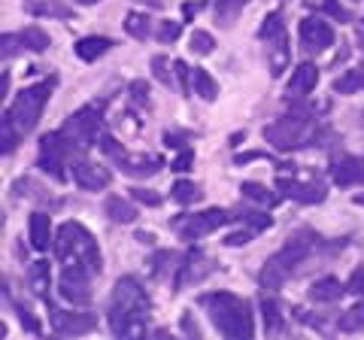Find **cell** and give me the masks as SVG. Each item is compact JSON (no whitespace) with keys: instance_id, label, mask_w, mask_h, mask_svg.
<instances>
[{"instance_id":"obj_1","label":"cell","mask_w":364,"mask_h":340,"mask_svg":"<svg viewBox=\"0 0 364 340\" xmlns=\"http://www.w3.org/2000/svg\"><path fill=\"white\" fill-rule=\"evenodd\" d=\"M343 246H346V240L328 243L313 228H298L294 234H289V240L282 243L279 253H273L264 262V267L258 270V286L264 292H279L316 253H322V249H334V253H340Z\"/></svg>"},{"instance_id":"obj_2","label":"cell","mask_w":364,"mask_h":340,"mask_svg":"<svg viewBox=\"0 0 364 340\" xmlns=\"http://www.w3.org/2000/svg\"><path fill=\"white\" fill-rule=\"evenodd\" d=\"M264 140L279 152H294V149H306V146L337 143L340 137L328 124L316 122V110L306 104V97H294L289 100L286 116H279L264 128Z\"/></svg>"},{"instance_id":"obj_3","label":"cell","mask_w":364,"mask_h":340,"mask_svg":"<svg viewBox=\"0 0 364 340\" xmlns=\"http://www.w3.org/2000/svg\"><path fill=\"white\" fill-rule=\"evenodd\" d=\"M55 85H58V76L49 73L46 79H40V83L21 88L18 97L13 100V107L4 110V124H0V149H4V155L16 152L21 137H28V134L37 128Z\"/></svg>"},{"instance_id":"obj_4","label":"cell","mask_w":364,"mask_h":340,"mask_svg":"<svg viewBox=\"0 0 364 340\" xmlns=\"http://www.w3.org/2000/svg\"><path fill=\"white\" fill-rule=\"evenodd\" d=\"M152 301L136 277H119L109 298V331L116 337H143Z\"/></svg>"},{"instance_id":"obj_5","label":"cell","mask_w":364,"mask_h":340,"mask_svg":"<svg viewBox=\"0 0 364 340\" xmlns=\"http://www.w3.org/2000/svg\"><path fill=\"white\" fill-rule=\"evenodd\" d=\"M198 304L207 310L213 328L222 337L249 340V337L255 334L252 307H249V301H243L240 294H231V292H203V294H198Z\"/></svg>"},{"instance_id":"obj_6","label":"cell","mask_w":364,"mask_h":340,"mask_svg":"<svg viewBox=\"0 0 364 340\" xmlns=\"http://www.w3.org/2000/svg\"><path fill=\"white\" fill-rule=\"evenodd\" d=\"M52 249H55V258H58L61 265H82L95 277L104 270V255H100L95 234L88 228H82L79 222H64L58 228V237H55Z\"/></svg>"},{"instance_id":"obj_7","label":"cell","mask_w":364,"mask_h":340,"mask_svg":"<svg viewBox=\"0 0 364 340\" xmlns=\"http://www.w3.org/2000/svg\"><path fill=\"white\" fill-rule=\"evenodd\" d=\"M107 100H109V97L97 100V104H88V107H82V110H76L73 116L58 128V131L64 134V140L70 143L76 161L88 152L91 143L100 140V124H104V107H107Z\"/></svg>"},{"instance_id":"obj_8","label":"cell","mask_w":364,"mask_h":340,"mask_svg":"<svg viewBox=\"0 0 364 340\" xmlns=\"http://www.w3.org/2000/svg\"><path fill=\"white\" fill-rule=\"evenodd\" d=\"M225 225H234V213H228L222 207H210L203 213H179V216L170 219L173 234L182 237L186 243H195V240H200V237L225 228Z\"/></svg>"},{"instance_id":"obj_9","label":"cell","mask_w":364,"mask_h":340,"mask_svg":"<svg viewBox=\"0 0 364 340\" xmlns=\"http://www.w3.org/2000/svg\"><path fill=\"white\" fill-rule=\"evenodd\" d=\"M76 155L70 149V143L64 140L61 131H49L40 137V152H37V170H43L46 176L64 183L67 179V164H73Z\"/></svg>"},{"instance_id":"obj_10","label":"cell","mask_w":364,"mask_h":340,"mask_svg":"<svg viewBox=\"0 0 364 340\" xmlns=\"http://www.w3.org/2000/svg\"><path fill=\"white\" fill-rule=\"evenodd\" d=\"M258 40L267 46L270 76H279L289 67V33H286V25H282V13L264 16L258 28Z\"/></svg>"},{"instance_id":"obj_11","label":"cell","mask_w":364,"mask_h":340,"mask_svg":"<svg viewBox=\"0 0 364 340\" xmlns=\"http://www.w3.org/2000/svg\"><path fill=\"white\" fill-rule=\"evenodd\" d=\"M291 167H286L282 174H277V191L282 198H291L294 203H304V207H313V203H322L328 188L322 183V176L318 174H310V179L304 176H294L289 174Z\"/></svg>"},{"instance_id":"obj_12","label":"cell","mask_w":364,"mask_h":340,"mask_svg":"<svg viewBox=\"0 0 364 340\" xmlns=\"http://www.w3.org/2000/svg\"><path fill=\"white\" fill-rule=\"evenodd\" d=\"M91 280H95V274H91L88 267L82 265H64L61 270V280H58V289H61V298L76 304V307H85V304H91Z\"/></svg>"},{"instance_id":"obj_13","label":"cell","mask_w":364,"mask_h":340,"mask_svg":"<svg viewBox=\"0 0 364 340\" xmlns=\"http://www.w3.org/2000/svg\"><path fill=\"white\" fill-rule=\"evenodd\" d=\"M49 304V319H52V331L55 334H64V337H79V334H88L97 328V316L88 313V310H58L52 301Z\"/></svg>"},{"instance_id":"obj_14","label":"cell","mask_w":364,"mask_h":340,"mask_svg":"<svg viewBox=\"0 0 364 340\" xmlns=\"http://www.w3.org/2000/svg\"><path fill=\"white\" fill-rule=\"evenodd\" d=\"M213 274V258L210 255H203L198 246H191L186 255L179 258V265H176V280H173V289H186V286H198V282L203 277H210Z\"/></svg>"},{"instance_id":"obj_15","label":"cell","mask_w":364,"mask_h":340,"mask_svg":"<svg viewBox=\"0 0 364 340\" xmlns=\"http://www.w3.org/2000/svg\"><path fill=\"white\" fill-rule=\"evenodd\" d=\"M49 46H52V37L37 25L21 28L16 33H4V58L18 55V52H46Z\"/></svg>"},{"instance_id":"obj_16","label":"cell","mask_w":364,"mask_h":340,"mask_svg":"<svg viewBox=\"0 0 364 340\" xmlns=\"http://www.w3.org/2000/svg\"><path fill=\"white\" fill-rule=\"evenodd\" d=\"M298 37H301V46H304L306 52H310V55H318V52H325V49L334 43V28L328 25L325 18L310 16V18H301Z\"/></svg>"},{"instance_id":"obj_17","label":"cell","mask_w":364,"mask_h":340,"mask_svg":"<svg viewBox=\"0 0 364 340\" xmlns=\"http://www.w3.org/2000/svg\"><path fill=\"white\" fill-rule=\"evenodd\" d=\"M328 174H331L334 186L340 188L364 186V155H337L331 167H328Z\"/></svg>"},{"instance_id":"obj_18","label":"cell","mask_w":364,"mask_h":340,"mask_svg":"<svg viewBox=\"0 0 364 340\" xmlns=\"http://www.w3.org/2000/svg\"><path fill=\"white\" fill-rule=\"evenodd\" d=\"M70 170H73V183L85 191H104L109 186V170H104L100 164H91L85 158L73 161Z\"/></svg>"},{"instance_id":"obj_19","label":"cell","mask_w":364,"mask_h":340,"mask_svg":"<svg viewBox=\"0 0 364 340\" xmlns=\"http://www.w3.org/2000/svg\"><path fill=\"white\" fill-rule=\"evenodd\" d=\"M316 85H318V67L313 61H304L294 67V73L289 79V85H286V97L294 100V97H306V95H313L316 92Z\"/></svg>"},{"instance_id":"obj_20","label":"cell","mask_w":364,"mask_h":340,"mask_svg":"<svg viewBox=\"0 0 364 340\" xmlns=\"http://www.w3.org/2000/svg\"><path fill=\"white\" fill-rule=\"evenodd\" d=\"M28 240H31V246L37 249V253H43V249H49L55 243L52 240V219H49V213H43V210L31 213V219H28Z\"/></svg>"},{"instance_id":"obj_21","label":"cell","mask_w":364,"mask_h":340,"mask_svg":"<svg viewBox=\"0 0 364 340\" xmlns=\"http://www.w3.org/2000/svg\"><path fill=\"white\" fill-rule=\"evenodd\" d=\"M161 167H164V158L149 152V155H128V161H124L119 170L131 179H146V176H155Z\"/></svg>"},{"instance_id":"obj_22","label":"cell","mask_w":364,"mask_h":340,"mask_svg":"<svg viewBox=\"0 0 364 340\" xmlns=\"http://www.w3.org/2000/svg\"><path fill=\"white\" fill-rule=\"evenodd\" d=\"M346 292H349V289H346L337 277H322V280H316L313 286H310L306 298H310L313 304H337Z\"/></svg>"},{"instance_id":"obj_23","label":"cell","mask_w":364,"mask_h":340,"mask_svg":"<svg viewBox=\"0 0 364 340\" xmlns=\"http://www.w3.org/2000/svg\"><path fill=\"white\" fill-rule=\"evenodd\" d=\"M76 58L79 61H97V58H104V55L109 49H116V40H109V37H82V40H76Z\"/></svg>"},{"instance_id":"obj_24","label":"cell","mask_w":364,"mask_h":340,"mask_svg":"<svg viewBox=\"0 0 364 340\" xmlns=\"http://www.w3.org/2000/svg\"><path fill=\"white\" fill-rule=\"evenodd\" d=\"M261 307V316H264V334L273 337V334H282L286 331V319H282V310H279V301L264 294V298L258 301Z\"/></svg>"},{"instance_id":"obj_25","label":"cell","mask_w":364,"mask_h":340,"mask_svg":"<svg viewBox=\"0 0 364 340\" xmlns=\"http://www.w3.org/2000/svg\"><path fill=\"white\" fill-rule=\"evenodd\" d=\"M104 213L116 222V225H131L136 219V207L128 201V198H122V195H107L104 201Z\"/></svg>"},{"instance_id":"obj_26","label":"cell","mask_w":364,"mask_h":340,"mask_svg":"<svg viewBox=\"0 0 364 340\" xmlns=\"http://www.w3.org/2000/svg\"><path fill=\"white\" fill-rule=\"evenodd\" d=\"M234 225H243V228H249L252 234H261V231H267L273 219L267 216V213H261V210H252V207H234Z\"/></svg>"},{"instance_id":"obj_27","label":"cell","mask_w":364,"mask_h":340,"mask_svg":"<svg viewBox=\"0 0 364 340\" xmlns=\"http://www.w3.org/2000/svg\"><path fill=\"white\" fill-rule=\"evenodd\" d=\"M246 4H249V0H215V4H213V21L219 28H231L234 21L240 18Z\"/></svg>"},{"instance_id":"obj_28","label":"cell","mask_w":364,"mask_h":340,"mask_svg":"<svg viewBox=\"0 0 364 340\" xmlns=\"http://www.w3.org/2000/svg\"><path fill=\"white\" fill-rule=\"evenodd\" d=\"M240 191H243V198H246L249 203H255V207H264V210H273V207H277V203L282 201L279 191L273 195V191H270L267 186L252 183V179H249V183H243V186H240Z\"/></svg>"},{"instance_id":"obj_29","label":"cell","mask_w":364,"mask_h":340,"mask_svg":"<svg viewBox=\"0 0 364 340\" xmlns=\"http://www.w3.org/2000/svg\"><path fill=\"white\" fill-rule=\"evenodd\" d=\"M49 280H52V270H49V262H33L28 267V286L37 298L49 301Z\"/></svg>"},{"instance_id":"obj_30","label":"cell","mask_w":364,"mask_h":340,"mask_svg":"<svg viewBox=\"0 0 364 340\" xmlns=\"http://www.w3.org/2000/svg\"><path fill=\"white\" fill-rule=\"evenodd\" d=\"M124 31H128V37L143 43V40L155 37V21L146 13H128V16H124Z\"/></svg>"},{"instance_id":"obj_31","label":"cell","mask_w":364,"mask_h":340,"mask_svg":"<svg viewBox=\"0 0 364 340\" xmlns=\"http://www.w3.org/2000/svg\"><path fill=\"white\" fill-rule=\"evenodd\" d=\"M334 92L337 95H352V92H364V58L358 61V67H352L343 76L334 79Z\"/></svg>"},{"instance_id":"obj_32","label":"cell","mask_w":364,"mask_h":340,"mask_svg":"<svg viewBox=\"0 0 364 340\" xmlns=\"http://www.w3.org/2000/svg\"><path fill=\"white\" fill-rule=\"evenodd\" d=\"M337 331H343V334H358V331H364V301L352 304L346 313H340Z\"/></svg>"},{"instance_id":"obj_33","label":"cell","mask_w":364,"mask_h":340,"mask_svg":"<svg viewBox=\"0 0 364 340\" xmlns=\"http://www.w3.org/2000/svg\"><path fill=\"white\" fill-rule=\"evenodd\" d=\"M191 83H195V92H198V97H203V100H215L219 97V83L203 70V67H195L191 70Z\"/></svg>"},{"instance_id":"obj_34","label":"cell","mask_w":364,"mask_h":340,"mask_svg":"<svg viewBox=\"0 0 364 340\" xmlns=\"http://www.w3.org/2000/svg\"><path fill=\"white\" fill-rule=\"evenodd\" d=\"M304 6L313 9V13H322L328 18H334V21H349V13L343 9L340 0H304Z\"/></svg>"},{"instance_id":"obj_35","label":"cell","mask_w":364,"mask_h":340,"mask_svg":"<svg viewBox=\"0 0 364 340\" xmlns=\"http://www.w3.org/2000/svg\"><path fill=\"white\" fill-rule=\"evenodd\" d=\"M28 13L49 16V18H73V9L64 6L61 0H40V4H28Z\"/></svg>"},{"instance_id":"obj_36","label":"cell","mask_w":364,"mask_h":340,"mask_svg":"<svg viewBox=\"0 0 364 340\" xmlns=\"http://www.w3.org/2000/svg\"><path fill=\"white\" fill-rule=\"evenodd\" d=\"M170 198H173L179 207H188V203L200 201V188H198V183H191V179H176L173 188H170Z\"/></svg>"},{"instance_id":"obj_37","label":"cell","mask_w":364,"mask_h":340,"mask_svg":"<svg viewBox=\"0 0 364 340\" xmlns=\"http://www.w3.org/2000/svg\"><path fill=\"white\" fill-rule=\"evenodd\" d=\"M97 143H100V152H104L116 167H122L124 161H128V155H131V152L124 149V146H122L116 137H112V134H100V140H97Z\"/></svg>"},{"instance_id":"obj_38","label":"cell","mask_w":364,"mask_h":340,"mask_svg":"<svg viewBox=\"0 0 364 340\" xmlns=\"http://www.w3.org/2000/svg\"><path fill=\"white\" fill-rule=\"evenodd\" d=\"M179 253H173V249H158L155 255H149V274L155 280H161L167 274V265H179Z\"/></svg>"},{"instance_id":"obj_39","label":"cell","mask_w":364,"mask_h":340,"mask_svg":"<svg viewBox=\"0 0 364 340\" xmlns=\"http://www.w3.org/2000/svg\"><path fill=\"white\" fill-rule=\"evenodd\" d=\"M152 73H155V79H158L161 85H167V88L176 85V79H173L176 70H173V64H170L164 55H155V58H152Z\"/></svg>"},{"instance_id":"obj_40","label":"cell","mask_w":364,"mask_h":340,"mask_svg":"<svg viewBox=\"0 0 364 340\" xmlns=\"http://www.w3.org/2000/svg\"><path fill=\"white\" fill-rule=\"evenodd\" d=\"M188 49L195 52V55H213L215 52V37L207 31H195L188 37Z\"/></svg>"},{"instance_id":"obj_41","label":"cell","mask_w":364,"mask_h":340,"mask_svg":"<svg viewBox=\"0 0 364 340\" xmlns=\"http://www.w3.org/2000/svg\"><path fill=\"white\" fill-rule=\"evenodd\" d=\"M13 310H16V316H18V322H21V328H25V334H43V328H40V319L33 316L25 304H18V301H13Z\"/></svg>"},{"instance_id":"obj_42","label":"cell","mask_w":364,"mask_h":340,"mask_svg":"<svg viewBox=\"0 0 364 340\" xmlns=\"http://www.w3.org/2000/svg\"><path fill=\"white\" fill-rule=\"evenodd\" d=\"M128 95H131V104L143 107V110L152 107V100H149V83H143V79H134L131 88H128Z\"/></svg>"},{"instance_id":"obj_43","label":"cell","mask_w":364,"mask_h":340,"mask_svg":"<svg viewBox=\"0 0 364 340\" xmlns=\"http://www.w3.org/2000/svg\"><path fill=\"white\" fill-rule=\"evenodd\" d=\"M179 33H182V25H176V21H170V18H161V21L155 25V37L161 40V43L179 40Z\"/></svg>"},{"instance_id":"obj_44","label":"cell","mask_w":364,"mask_h":340,"mask_svg":"<svg viewBox=\"0 0 364 340\" xmlns=\"http://www.w3.org/2000/svg\"><path fill=\"white\" fill-rule=\"evenodd\" d=\"M128 195H134V201L146 203V207H161V201H164L158 191H152V188H136V186H131Z\"/></svg>"},{"instance_id":"obj_45","label":"cell","mask_w":364,"mask_h":340,"mask_svg":"<svg viewBox=\"0 0 364 340\" xmlns=\"http://www.w3.org/2000/svg\"><path fill=\"white\" fill-rule=\"evenodd\" d=\"M173 70H176V88L182 95H188L191 92V70H188V64L186 61H173Z\"/></svg>"},{"instance_id":"obj_46","label":"cell","mask_w":364,"mask_h":340,"mask_svg":"<svg viewBox=\"0 0 364 340\" xmlns=\"http://www.w3.org/2000/svg\"><path fill=\"white\" fill-rule=\"evenodd\" d=\"M191 137H195L191 131H167L164 134V146H173V149H188Z\"/></svg>"},{"instance_id":"obj_47","label":"cell","mask_w":364,"mask_h":340,"mask_svg":"<svg viewBox=\"0 0 364 340\" xmlns=\"http://www.w3.org/2000/svg\"><path fill=\"white\" fill-rule=\"evenodd\" d=\"M346 289L352 294H358V298H364V267H355L349 274V282H346Z\"/></svg>"},{"instance_id":"obj_48","label":"cell","mask_w":364,"mask_h":340,"mask_svg":"<svg viewBox=\"0 0 364 340\" xmlns=\"http://www.w3.org/2000/svg\"><path fill=\"white\" fill-rule=\"evenodd\" d=\"M252 231H249V228H240V231H231V234H228L225 237V246H246L249 240H252Z\"/></svg>"},{"instance_id":"obj_49","label":"cell","mask_w":364,"mask_h":340,"mask_svg":"<svg viewBox=\"0 0 364 340\" xmlns=\"http://www.w3.org/2000/svg\"><path fill=\"white\" fill-rule=\"evenodd\" d=\"M191 161H195V152H191V149H182V155L173 161V170H176V174H186V170H191Z\"/></svg>"},{"instance_id":"obj_50","label":"cell","mask_w":364,"mask_h":340,"mask_svg":"<svg viewBox=\"0 0 364 340\" xmlns=\"http://www.w3.org/2000/svg\"><path fill=\"white\" fill-rule=\"evenodd\" d=\"M182 331L188 337H200V328L195 325V319H191V313H182Z\"/></svg>"},{"instance_id":"obj_51","label":"cell","mask_w":364,"mask_h":340,"mask_svg":"<svg viewBox=\"0 0 364 340\" xmlns=\"http://www.w3.org/2000/svg\"><path fill=\"white\" fill-rule=\"evenodd\" d=\"M134 237H136V240H143V243H158V240H155V237H152L149 231H136Z\"/></svg>"},{"instance_id":"obj_52","label":"cell","mask_w":364,"mask_h":340,"mask_svg":"<svg viewBox=\"0 0 364 340\" xmlns=\"http://www.w3.org/2000/svg\"><path fill=\"white\" fill-rule=\"evenodd\" d=\"M198 6H200V4H186V6H182V13H186V18L195 16V13H198Z\"/></svg>"},{"instance_id":"obj_53","label":"cell","mask_w":364,"mask_h":340,"mask_svg":"<svg viewBox=\"0 0 364 340\" xmlns=\"http://www.w3.org/2000/svg\"><path fill=\"white\" fill-rule=\"evenodd\" d=\"M0 88H4V97H9V73L0 76Z\"/></svg>"},{"instance_id":"obj_54","label":"cell","mask_w":364,"mask_h":340,"mask_svg":"<svg viewBox=\"0 0 364 340\" xmlns=\"http://www.w3.org/2000/svg\"><path fill=\"white\" fill-rule=\"evenodd\" d=\"M352 201H355V203H358V207H364V195H355V198H352Z\"/></svg>"},{"instance_id":"obj_55","label":"cell","mask_w":364,"mask_h":340,"mask_svg":"<svg viewBox=\"0 0 364 340\" xmlns=\"http://www.w3.org/2000/svg\"><path fill=\"white\" fill-rule=\"evenodd\" d=\"M76 4H82V6H91V4H97V0H76Z\"/></svg>"},{"instance_id":"obj_56","label":"cell","mask_w":364,"mask_h":340,"mask_svg":"<svg viewBox=\"0 0 364 340\" xmlns=\"http://www.w3.org/2000/svg\"><path fill=\"white\" fill-rule=\"evenodd\" d=\"M358 122H361V128H364V110H361V116H358Z\"/></svg>"}]
</instances>
